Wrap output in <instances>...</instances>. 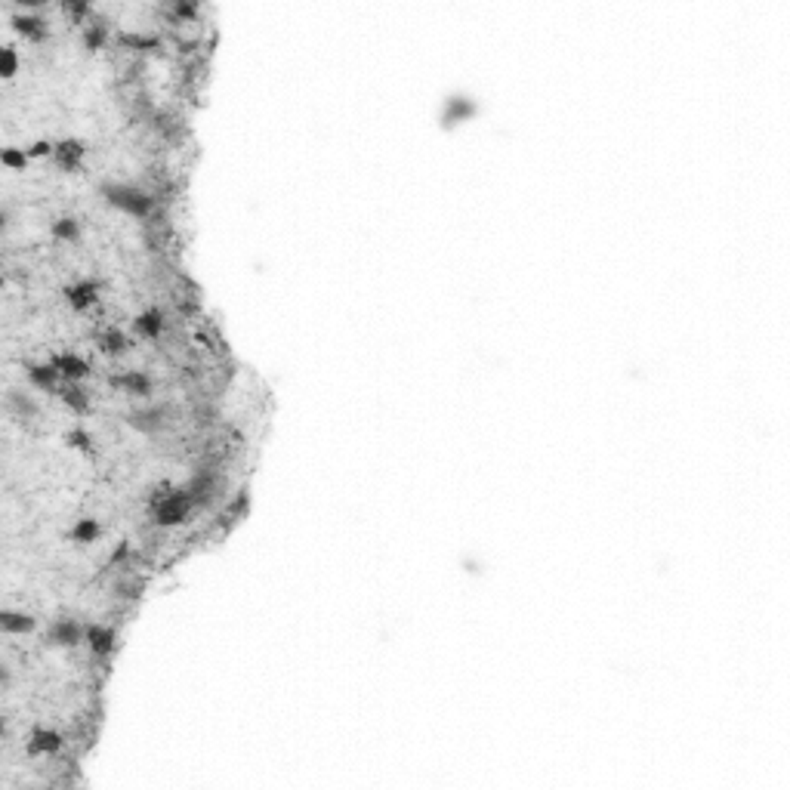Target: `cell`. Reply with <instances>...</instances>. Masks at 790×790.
Wrapping results in <instances>:
<instances>
[{"mask_svg": "<svg viewBox=\"0 0 790 790\" xmlns=\"http://www.w3.org/2000/svg\"><path fill=\"white\" fill-rule=\"evenodd\" d=\"M32 753H56L59 747H62V738H59L56 732H50V728H38V732L32 735Z\"/></svg>", "mask_w": 790, "mask_h": 790, "instance_id": "3", "label": "cell"}, {"mask_svg": "<svg viewBox=\"0 0 790 790\" xmlns=\"http://www.w3.org/2000/svg\"><path fill=\"white\" fill-rule=\"evenodd\" d=\"M53 155H56V161L62 164L65 170H71V167H75V164L84 158V145L77 143V139H65V143L56 145V151H53Z\"/></svg>", "mask_w": 790, "mask_h": 790, "instance_id": "2", "label": "cell"}, {"mask_svg": "<svg viewBox=\"0 0 790 790\" xmlns=\"http://www.w3.org/2000/svg\"><path fill=\"white\" fill-rule=\"evenodd\" d=\"M53 235L56 238H62V241H75L77 235H81V229H77V223L75 219H59V223H53Z\"/></svg>", "mask_w": 790, "mask_h": 790, "instance_id": "10", "label": "cell"}, {"mask_svg": "<svg viewBox=\"0 0 790 790\" xmlns=\"http://www.w3.org/2000/svg\"><path fill=\"white\" fill-rule=\"evenodd\" d=\"M71 534H75V541L90 543V541H96V537H99V525H96L93 519H84V522L77 525V528L71 531Z\"/></svg>", "mask_w": 790, "mask_h": 790, "instance_id": "11", "label": "cell"}, {"mask_svg": "<svg viewBox=\"0 0 790 790\" xmlns=\"http://www.w3.org/2000/svg\"><path fill=\"white\" fill-rule=\"evenodd\" d=\"M50 151H56L50 143H34V145H32V155H38V158H40V155H50Z\"/></svg>", "mask_w": 790, "mask_h": 790, "instance_id": "14", "label": "cell"}, {"mask_svg": "<svg viewBox=\"0 0 790 790\" xmlns=\"http://www.w3.org/2000/svg\"><path fill=\"white\" fill-rule=\"evenodd\" d=\"M0 75H3V77L16 75V53H13V47H3V50H0Z\"/></svg>", "mask_w": 790, "mask_h": 790, "instance_id": "12", "label": "cell"}, {"mask_svg": "<svg viewBox=\"0 0 790 790\" xmlns=\"http://www.w3.org/2000/svg\"><path fill=\"white\" fill-rule=\"evenodd\" d=\"M0 627H3V633H28V630H34V617L22 615V611H3Z\"/></svg>", "mask_w": 790, "mask_h": 790, "instance_id": "4", "label": "cell"}, {"mask_svg": "<svg viewBox=\"0 0 790 790\" xmlns=\"http://www.w3.org/2000/svg\"><path fill=\"white\" fill-rule=\"evenodd\" d=\"M3 164H7V167H13V170H19V167H25V155H22V151H16V149H7V151H3Z\"/></svg>", "mask_w": 790, "mask_h": 790, "instance_id": "13", "label": "cell"}, {"mask_svg": "<svg viewBox=\"0 0 790 790\" xmlns=\"http://www.w3.org/2000/svg\"><path fill=\"white\" fill-rule=\"evenodd\" d=\"M112 630L108 627H90L87 630V642H90V648H93L96 654H106L108 648H112Z\"/></svg>", "mask_w": 790, "mask_h": 790, "instance_id": "8", "label": "cell"}, {"mask_svg": "<svg viewBox=\"0 0 790 790\" xmlns=\"http://www.w3.org/2000/svg\"><path fill=\"white\" fill-rule=\"evenodd\" d=\"M53 642H59V645H77L81 642V627L75 621H59L53 627Z\"/></svg>", "mask_w": 790, "mask_h": 790, "instance_id": "6", "label": "cell"}, {"mask_svg": "<svg viewBox=\"0 0 790 790\" xmlns=\"http://www.w3.org/2000/svg\"><path fill=\"white\" fill-rule=\"evenodd\" d=\"M65 297H69V303L75 306V309H87V306L96 299V284H93V281L75 284V287H69V291H65Z\"/></svg>", "mask_w": 790, "mask_h": 790, "instance_id": "5", "label": "cell"}, {"mask_svg": "<svg viewBox=\"0 0 790 790\" xmlns=\"http://www.w3.org/2000/svg\"><path fill=\"white\" fill-rule=\"evenodd\" d=\"M53 365H56V371L62 373V377H69V380H81V377H87V371H90L87 361L77 358V355H59Z\"/></svg>", "mask_w": 790, "mask_h": 790, "instance_id": "1", "label": "cell"}, {"mask_svg": "<svg viewBox=\"0 0 790 790\" xmlns=\"http://www.w3.org/2000/svg\"><path fill=\"white\" fill-rule=\"evenodd\" d=\"M28 377H32V383L40 386V389H53L59 371H56V365H34V367H28Z\"/></svg>", "mask_w": 790, "mask_h": 790, "instance_id": "7", "label": "cell"}, {"mask_svg": "<svg viewBox=\"0 0 790 790\" xmlns=\"http://www.w3.org/2000/svg\"><path fill=\"white\" fill-rule=\"evenodd\" d=\"M16 32L25 34V38H44V22L34 19V16H19L16 19Z\"/></svg>", "mask_w": 790, "mask_h": 790, "instance_id": "9", "label": "cell"}]
</instances>
